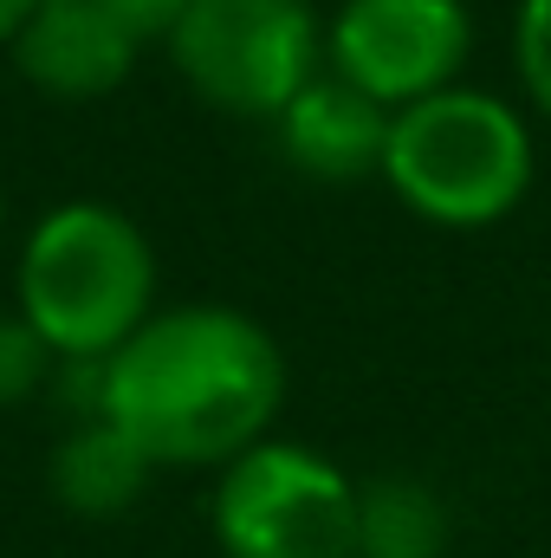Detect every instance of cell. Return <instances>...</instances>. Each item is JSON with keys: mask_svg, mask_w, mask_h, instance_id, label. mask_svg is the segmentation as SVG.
<instances>
[{"mask_svg": "<svg viewBox=\"0 0 551 558\" xmlns=\"http://www.w3.org/2000/svg\"><path fill=\"white\" fill-rule=\"evenodd\" d=\"M273 143L298 175H318V182H364V175L383 169L390 111H383L377 98H364L357 85H344L338 72H318V78L273 118Z\"/></svg>", "mask_w": 551, "mask_h": 558, "instance_id": "8", "label": "cell"}, {"mask_svg": "<svg viewBox=\"0 0 551 558\" xmlns=\"http://www.w3.org/2000/svg\"><path fill=\"white\" fill-rule=\"evenodd\" d=\"M162 52L208 111L273 124L325 72V20L311 0H188Z\"/></svg>", "mask_w": 551, "mask_h": 558, "instance_id": "4", "label": "cell"}, {"mask_svg": "<svg viewBox=\"0 0 551 558\" xmlns=\"http://www.w3.org/2000/svg\"><path fill=\"white\" fill-rule=\"evenodd\" d=\"M33 7H39V0H0V46L26 26V13H33Z\"/></svg>", "mask_w": 551, "mask_h": 558, "instance_id": "14", "label": "cell"}, {"mask_svg": "<svg viewBox=\"0 0 551 558\" xmlns=\"http://www.w3.org/2000/svg\"><path fill=\"white\" fill-rule=\"evenodd\" d=\"M0 241H7V195H0Z\"/></svg>", "mask_w": 551, "mask_h": 558, "instance_id": "15", "label": "cell"}, {"mask_svg": "<svg viewBox=\"0 0 551 558\" xmlns=\"http://www.w3.org/2000/svg\"><path fill=\"white\" fill-rule=\"evenodd\" d=\"M292 371L279 338L241 305H156L98 364V416L162 468H228L273 435Z\"/></svg>", "mask_w": 551, "mask_h": 558, "instance_id": "1", "label": "cell"}, {"mask_svg": "<svg viewBox=\"0 0 551 558\" xmlns=\"http://www.w3.org/2000/svg\"><path fill=\"white\" fill-rule=\"evenodd\" d=\"M52 371H59V357L46 351V338L20 312H0V410L33 403L52 384Z\"/></svg>", "mask_w": 551, "mask_h": 558, "instance_id": "11", "label": "cell"}, {"mask_svg": "<svg viewBox=\"0 0 551 558\" xmlns=\"http://www.w3.org/2000/svg\"><path fill=\"white\" fill-rule=\"evenodd\" d=\"M7 59L33 92L59 105H91L137 72L143 46L111 20L105 0H39L26 26L7 39Z\"/></svg>", "mask_w": 551, "mask_h": 558, "instance_id": "7", "label": "cell"}, {"mask_svg": "<svg viewBox=\"0 0 551 558\" xmlns=\"http://www.w3.org/2000/svg\"><path fill=\"white\" fill-rule=\"evenodd\" d=\"M513 72H519L526 105L551 124V0L513 7Z\"/></svg>", "mask_w": 551, "mask_h": 558, "instance_id": "12", "label": "cell"}, {"mask_svg": "<svg viewBox=\"0 0 551 558\" xmlns=\"http://www.w3.org/2000/svg\"><path fill=\"white\" fill-rule=\"evenodd\" d=\"M208 533L221 558H357V481L331 454L267 435L215 474Z\"/></svg>", "mask_w": 551, "mask_h": 558, "instance_id": "5", "label": "cell"}, {"mask_svg": "<svg viewBox=\"0 0 551 558\" xmlns=\"http://www.w3.org/2000/svg\"><path fill=\"white\" fill-rule=\"evenodd\" d=\"M467 59V0H338V13L325 20V72H338L383 111L461 85Z\"/></svg>", "mask_w": 551, "mask_h": 558, "instance_id": "6", "label": "cell"}, {"mask_svg": "<svg viewBox=\"0 0 551 558\" xmlns=\"http://www.w3.org/2000/svg\"><path fill=\"white\" fill-rule=\"evenodd\" d=\"M13 312L59 364H105L156 312V247L137 215L98 195L46 208L20 241Z\"/></svg>", "mask_w": 551, "mask_h": 558, "instance_id": "2", "label": "cell"}, {"mask_svg": "<svg viewBox=\"0 0 551 558\" xmlns=\"http://www.w3.org/2000/svg\"><path fill=\"white\" fill-rule=\"evenodd\" d=\"M448 500L415 474L357 481V558H448Z\"/></svg>", "mask_w": 551, "mask_h": 558, "instance_id": "10", "label": "cell"}, {"mask_svg": "<svg viewBox=\"0 0 551 558\" xmlns=\"http://www.w3.org/2000/svg\"><path fill=\"white\" fill-rule=\"evenodd\" d=\"M46 481H52V500L72 520H118V513H131L149 494L156 461L111 416H78L59 435Z\"/></svg>", "mask_w": 551, "mask_h": 558, "instance_id": "9", "label": "cell"}, {"mask_svg": "<svg viewBox=\"0 0 551 558\" xmlns=\"http://www.w3.org/2000/svg\"><path fill=\"white\" fill-rule=\"evenodd\" d=\"M105 7H111V20L149 52V46H169V33H175V20H182L188 0H105Z\"/></svg>", "mask_w": 551, "mask_h": 558, "instance_id": "13", "label": "cell"}, {"mask_svg": "<svg viewBox=\"0 0 551 558\" xmlns=\"http://www.w3.org/2000/svg\"><path fill=\"white\" fill-rule=\"evenodd\" d=\"M390 195L428 228H493L506 221L539 175V143L513 98L480 85H448L390 111L383 169Z\"/></svg>", "mask_w": 551, "mask_h": 558, "instance_id": "3", "label": "cell"}]
</instances>
